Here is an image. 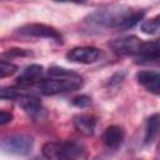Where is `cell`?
<instances>
[{"label":"cell","instance_id":"ba28073f","mask_svg":"<svg viewBox=\"0 0 160 160\" xmlns=\"http://www.w3.org/2000/svg\"><path fill=\"white\" fill-rule=\"evenodd\" d=\"M159 41H148V42H141L139 51L136 52V62L138 64H150V62H158L160 59L159 54Z\"/></svg>","mask_w":160,"mask_h":160},{"label":"cell","instance_id":"7c38bea8","mask_svg":"<svg viewBox=\"0 0 160 160\" xmlns=\"http://www.w3.org/2000/svg\"><path fill=\"white\" fill-rule=\"evenodd\" d=\"M124 138H125L124 129L118 125H111L105 129L101 136V140L104 145L108 146L109 149H116L121 145V142L124 141Z\"/></svg>","mask_w":160,"mask_h":160},{"label":"cell","instance_id":"3957f363","mask_svg":"<svg viewBox=\"0 0 160 160\" xmlns=\"http://www.w3.org/2000/svg\"><path fill=\"white\" fill-rule=\"evenodd\" d=\"M41 151L46 159H52V160H69V159H79L84 156L82 145L75 141H62V142L50 141L42 145Z\"/></svg>","mask_w":160,"mask_h":160},{"label":"cell","instance_id":"5bb4252c","mask_svg":"<svg viewBox=\"0 0 160 160\" xmlns=\"http://www.w3.org/2000/svg\"><path fill=\"white\" fill-rule=\"evenodd\" d=\"M159 132V115L154 114L146 120V126H145V144H151Z\"/></svg>","mask_w":160,"mask_h":160},{"label":"cell","instance_id":"9c48e42d","mask_svg":"<svg viewBox=\"0 0 160 160\" xmlns=\"http://www.w3.org/2000/svg\"><path fill=\"white\" fill-rule=\"evenodd\" d=\"M42 66L38 64H32L26 66L20 75L16 78V84L21 88H28L38 84L42 78Z\"/></svg>","mask_w":160,"mask_h":160},{"label":"cell","instance_id":"8fae6325","mask_svg":"<svg viewBox=\"0 0 160 160\" xmlns=\"http://www.w3.org/2000/svg\"><path fill=\"white\" fill-rule=\"evenodd\" d=\"M136 80L140 85H142L148 91L154 95L160 94V75L152 70H142L136 74Z\"/></svg>","mask_w":160,"mask_h":160},{"label":"cell","instance_id":"7a4b0ae2","mask_svg":"<svg viewBox=\"0 0 160 160\" xmlns=\"http://www.w3.org/2000/svg\"><path fill=\"white\" fill-rule=\"evenodd\" d=\"M82 85V78L79 74L62 78H51L46 80H40L38 82V89L44 95H58L62 92L75 91Z\"/></svg>","mask_w":160,"mask_h":160},{"label":"cell","instance_id":"9a60e30c","mask_svg":"<svg viewBox=\"0 0 160 160\" xmlns=\"http://www.w3.org/2000/svg\"><path fill=\"white\" fill-rule=\"evenodd\" d=\"M160 18L156 15L149 20H145L142 24H141V31L144 34H148V35H155L159 32V28H160Z\"/></svg>","mask_w":160,"mask_h":160},{"label":"cell","instance_id":"e0dca14e","mask_svg":"<svg viewBox=\"0 0 160 160\" xmlns=\"http://www.w3.org/2000/svg\"><path fill=\"white\" fill-rule=\"evenodd\" d=\"M48 74H49L51 78H62V76H71V75H75L76 72H74V71H71V70H68V69H64V68H60V66H51V68H49Z\"/></svg>","mask_w":160,"mask_h":160},{"label":"cell","instance_id":"52a82bcc","mask_svg":"<svg viewBox=\"0 0 160 160\" xmlns=\"http://www.w3.org/2000/svg\"><path fill=\"white\" fill-rule=\"evenodd\" d=\"M101 58V51L94 46H79L66 54V59L76 64H92Z\"/></svg>","mask_w":160,"mask_h":160},{"label":"cell","instance_id":"4fadbf2b","mask_svg":"<svg viewBox=\"0 0 160 160\" xmlns=\"http://www.w3.org/2000/svg\"><path fill=\"white\" fill-rule=\"evenodd\" d=\"M74 126L75 129L85 135V136H90L94 134L95 131V126H96V120L94 116L91 115H88V114H80V115H76L74 118Z\"/></svg>","mask_w":160,"mask_h":160},{"label":"cell","instance_id":"277c9868","mask_svg":"<svg viewBox=\"0 0 160 160\" xmlns=\"http://www.w3.org/2000/svg\"><path fill=\"white\" fill-rule=\"evenodd\" d=\"M34 141L32 138L24 134L9 135L0 139V149L4 152L14 155H28L31 152Z\"/></svg>","mask_w":160,"mask_h":160},{"label":"cell","instance_id":"5b68a950","mask_svg":"<svg viewBox=\"0 0 160 160\" xmlns=\"http://www.w3.org/2000/svg\"><path fill=\"white\" fill-rule=\"evenodd\" d=\"M20 35L34 36V38H45L51 39L58 42H61V34L52 26L45 24H26L18 29Z\"/></svg>","mask_w":160,"mask_h":160},{"label":"cell","instance_id":"30bf717a","mask_svg":"<svg viewBox=\"0 0 160 160\" xmlns=\"http://www.w3.org/2000/svg\"><path fill=\"white\" fill-rule=\"evenodd\" d=\"M19 105L22 110L34 119H41L45 110L40 102V99L35 95H19Z\"/></svg>","mask_w":160,"mask_h":160},{"label":"cell","instance_id":"44dd1931","mask_svg":"<svg viewBox=\"0 0 160 160\" xmlns=\"http://www.w3.org/2000/svg\"><path fill=\"white\" fill-rule=\"evenodd\" d=\"M62 1H74V2H82L85 0H62Z\"/></svg>","mask_w":160,"mask_h":160},{"label":"cell","instance_id":"ac0fdd59","mask_svg":"<svg viewBox=\"0 0 160 160\" xmlns=\"http://www.w3.org/2000/svg\"><path fill=\"white\" fill-rule=\"evenodd\" d=\"M20 95L19 90L16 88H1L0 89V100H10V99H18Z\"/></svg>","mask_w":160,"mask_h":160},{"label":"cell","instance_id":"d6986e66","mask_svg":"<svg viewBox=\"0 0 160 160\" xmlns=\"http://www.w3.org/2000/svg\"><path fill=\"white\" fill-rule=\"evenodd\" d=\"M72 104L78 108H86L91 104V99L86 95H80V96H76L72 99Z\"/></svg>","mask_w":160,"mask_h":160},{"label":"cell","instance_id":"2e32d148","mask_svg":"<svg viewBox=\"0 0 160 160\" xmlns=\"http://www.w3.org/2000/svg\"><path fill=\"white\" fill-rule=\"evenodd\" d=\"M18 71V66L12 62L9 61H1L0 60V79L1 78H8L14 75Z\"/></svg>","mask_w":160,"mask_h":160},{"label":"cell","instance_id":"6da1fadb","mask_svg":"<svg viewBox=\"0 0 160 160\" xmlns=\"http://www.w3.org/2000/svg\"><path fill=\"white\" fill-rule=\"evenodd\" d=\"M144 16V11L129 6H110L96 10L88 16V21L102 28L129 29L135 26Z\"/></svg>","mask_w":160,"mask_h":160},{"label":"cell","instance_id":"ffe728a7","mask_svg":"<svg viewBox=\"0 0 160 160\" xmlns=\"http://www.w3.org/2000/svg\"><path fill=\"white\" fill-rule=\"evenodd\" d=\"M14 119V115L10 111H5V110H0V126L6 125L9 122H11Z\"/></svg>","mask_w":160,"mask_h":160},{"label":"cell","instance_id":"8992f818","mask_svg":"<svg viewBox=\"0 0 160 160\" xmlns=\"http://www.w3.org/2000/svg\"><path fill=\"white\" fill-rule=\"evenodd\" d=\"M141 42L142 41L138 36L130 35V36H124V38L112 40L111 42H109V46L116 55L129 56V55H136Z\"/></svg>","mask_w":160,"mask_h":160}]
</instances>
